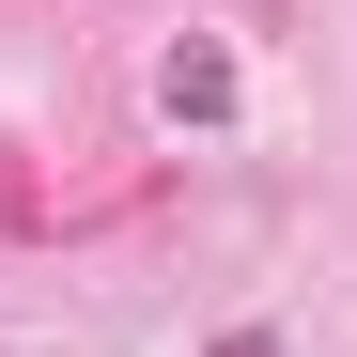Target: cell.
Segmentation results:
<instances>
[{
  "mask_svg": "<svg viewBox=\"0 0 357 357\" xmlns=\"http://www.w3.org/2000/svg\"><path fill=\"white\" fill-rule=\"evenodd\" d=\"M218 357H280V342H264V326H233V342H218Z\"/></svg>",
  "mask_w": 357,
  "mask_h": 357,
  "instance_id": "7a4b0ae2",
  "label": "cell"
},
{
  "mask_svg": "<svg viewBox=\"0 0 357 357\" xmlns=\"http://www.w3.org/2000/svg\"><path fill=\"white\" fill-rule=\"evenodd\" d=\"M155 109L218 140V125H233V47H218V31H171V47H155Z\"/></svg>",
  "mask_w": 357,
  "mask_h": 357,
  "instance_id": "6da1fadb",
  "label": "cell"
}]
</instances>
